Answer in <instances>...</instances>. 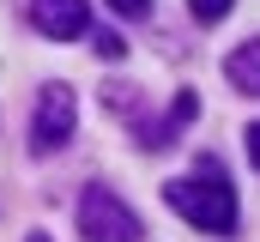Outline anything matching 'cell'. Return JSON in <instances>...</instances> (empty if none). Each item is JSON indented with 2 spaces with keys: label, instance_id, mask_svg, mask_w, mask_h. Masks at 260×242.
<instances>
[{
  "label": "cell",
  "instance_id": "cell-1",
  "mask_svg": "<svg viewBox=\"0 0 260 242\" xmlns=\"http://www.w3.org/2000/svg\"><path fill=\"white\" fill-rule=\"evenodd\" d=\"M164 200H170V212H182L206 236H230L236 230V188H230V176H218V164H206L188 182H170Z\"/></svg>",
  "mask_w": 260,
  "mask_h": 242
},
{
  "label": "cell",
  "instance_id": "cell-2",
  "mask_svg": "<svg viewBox=\"0 0 260 242\" xmlns=\"http://www.w3.org/2000/svg\"><path fill=\"white\" fill-rule=\"evenodd\" d=\"M79 236L85 242H139V212L115 188H85L79 194Z\"/></svg>",
  "mask_w": 260,
  "mask_h": 242
},
{
  "label": "cell",
  "instance_id": "cell-3",
  "mask_svg": "<svg viewBox=\"0 0 260 242\" xmlns=\"http://www.w3.org/2000/svg\"><path fill=\"white\" fill-rule=\"evenodd\" d=\"M73 127H79V97H73V85H43L37 91V109H30V145L49 158V152H61L67 139H73Z\"/></svg>",
  "mask_w": 260,
  "mask_h": 242
},
{
  "label": "cell",
  "instance_id": "cell-4",
  "mask_svg": "<svg viewBox=\"0 0 260 242\" xmlns=\"http://www.w3.org/2000/svg\"><path fill=\"white\" fill-rule=\"evenodd\" d=\"M30 24L43 37H55V43H73V37H85L91 6L85 0H30Z\"/></svg>",
  "mask_w": 260,
  "mask_h": 242
},
{
  "label": "cell",
  "instance_id": "cell-5",
  "mask_svg": "<svg viewBox=\"0 0 260 242\" xmlns=\"http://www.w3.org/2000/svg\"><path fill=\"white\" fill-rule=\"evenodd\" d=\"M224 73H230V85H236L242 97H260V37H254V43H242L236 55L224 60Z\"/></svg>",
  "mask_w": 260,
  "mask_h": 242
},
{
  "label": "cell",
  "instance_id": "cell-6",
  "mask_svg": "<svg viewBox=\"0 0 260 242\" xmlns=\"http://www.w3.org/2000/svg\"><path fill=\"white\" fill-rule=\"evenodd\" d=\"M230 6H236V0H188V12H194L200 24H218V18H230Z\"/></svg>",
  "mask_w": 260,
  "mask_h": 242
},
{
  "label": "cell",
  "instance_id": "cell-7",
  "mask_svg": "<svg viewBox=\"0 0 260 242\" xmlns=\"http://www.w3.org/2000/svg\"><path fill=\"white\" fill-rule=\"evenodd\" d=\"M91 43H97V55H103V60H121V55H127V43H121L115 31H97Z\"/></svg>",
  "mask_w": 260,
  "mask_h": 242
},
{
  "label": "cell",
  "instance_id": "cell-8",
  "mask_svg": "<svg viewBox=\"0 0 260 242\" xmlns=\"http://www.w3.org/2000/svg\"><path fill=\"white\" fill-rule=\"evenodd\" d=\"M109 12H115V18H145L151 0H109Z\"/></svg>",
  "mask_w": 260,
  "mask_h": 242
},
{
  "label": "cell",
  "instance_id": "cell-9",
  "mask_svg": "<svg viewBox=\"0 0 260 242\" xmlns=\"http://www.w3.org/2000/svg\"><path fill=\"white\" fill-rule=\"evenodd\" d=\"M248 164H254V170H260V121H254V127H248Z\"/></svg>",
  "mask_w": 260,
  "mask_h": 242
},
{
  "label": "cell",
  "instance_id": "cell-10",
  "mask_svg": "<svg viewBox=\"0 0 260 242\" xmlns=\"http://www.w3.org/2000/svg\"><path fill=\"white\" fill-rule=\"evenodd\" d=\"M30 242H49V236H43V230H37V236H30Z\"/></svg>",
  "mask_w": 260,
  "mask_h": 242
}]
</instances>
